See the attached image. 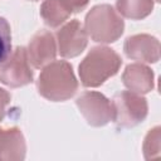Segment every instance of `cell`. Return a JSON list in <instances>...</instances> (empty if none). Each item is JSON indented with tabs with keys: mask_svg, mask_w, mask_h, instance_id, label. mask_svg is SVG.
Returning a JSON list of instances; mask_svg holds the SVG:
<instances>
[{
	"mask_svg": "<svg viewBox=\"0 0 161 161\" xmlns=\"http://www.w3.org/2000/svg\"><path fill=\"white\" fill-rule=\"evenodd\" d=\"M36 88L39 94L50 102H64L70 99L77 89L78 80L73 67L65 60H54L43 67Z\"/></svg>",
	"mask_w": 161,
	"mask_h": 161,
	"instance_id": "6da1fadb",
	"label": "cell"
},
{
	"mask_svg": "<svg viewBox=\"0 0 161 161\" xmlns=\"http://www.w3.org/2000/svg\"><path fill=\"white\" fill-rule=\"evenodd\" d=\"M122 65V58L108 47H93L78 67L80 83L87 88L102 86L116 75Z\"/></svg>",
	"mask_w": 161,
	"mask_h": 161,
	"instance_id": "7a4b0ae2",
	"label": "cell"
},
{
	"mask_svg": "<svg viewBox=\"0 0 161 161\" xmlns=\"http://www.w3.org/2000/svg\"><path fill=\"white\" fill-rule=\"evenodd\" d=\"M84 30L96 43L109 44L121 38L125 30V21L109 4L93 6L84 19Z\"/></svg>",
	"mask_w": 161,
	"mask_h": 161,
	"instance_id": "3957f363",
	"label": "cell"
},
{
	"mask_svg": "<svg viewBox=\"0 0 161 161\" xmlns=\"http://www.w3.org/2000/svg\"><path fill=\"white\" fill-rule=\"evenodd\" d=\"M113 122L117 128H132L141 123L148 113L147 99L131 91H121L112 98Z\"/></svg>",
	"mask_w": 161,
	"mask_h": 161,
	"instance_id": "277c9868",
	"label": "cell"
},
{
	"mask_svg": "<svg viewBox=\"0 0 161 161\" xmlns=\"http://www.w3.org/2000/svg\"><path fill=\"white\" fill-rule=\"evenodd\" d=\"M34 72L26 54V48L16 47L9 57L0 63V82L10 88H19L31 83Z\"/></svg>",
	"mask_w": 161,
	"mask_h": 161,
	"instance_id": "5b68a950",
	"label": "cell"
},
{
	"mask_svg": "<svg viewBox=\"0 0 161 161\" xmlns=\"http://www.w3.org/2000/svg\"><path fill=\"white\" fill-rule=\"evenodd\" d=\"M75 104L87 123L92 127L106 126L113 119L112 102L101 92H83L75 99Z\"/></svg>",
	"mask_w": 161,
	"mask_h": 161,
	"instance_id": "8992f818",
	"label": "cell"
},
{
	"mask_svg": "<svg viewBox=\"0 0 161 161\" xmlns=\"http://www.w3.org/2000/svg\"><path fill=\"white\" fill-rule=\"evenodd\" d=\"M58 52L63 58L78 57L87 48L88 35L78 19H73L64 24L55 33Z\"/></svg>",
	"mask_w": 161,
	"mask_h": 161,
	"instance_id": "52a82bcc",
	"label": "cell"
},
{
	"mask_svg": "<svg viewBox=\"0 0 161 161\" xmlns=\"http://www.w3.org/2000/svg\"><path fill=\"white\" fill-rule=\"evenodd\" d=\"M127 58L141 63H157L160 59V42L150 34H135L123 44Z\"/></svg>",
	"mask_w": 161,
	"mask_h": 161,
	"instance_id": "ba28073f",
	"label": "cell"
},
{
	"mask_svg": "<svg viewBox=\"0 0 161 161\" xmlns=\"http://www.w3.org/2000/svg\"><path fill=\"white\" fill-rule=\"evenodd\" d=\"M26 54L29 63L36 69L53 62L57 55L54 35L48 30H38L28 44Z\"/></svg>",
	"mask_w": 161,
	"mask_h": 161,
	"instance_id": "9c48e42d",
	"label": "cell"
},
{
	"mask_svg": "<svg viewBox=\"0 0 161 161\" xmlns=\"http://www.w3.org/2000/svg\"><path fill=\"white\" fill-rule=\"evenodd\" d=\"M122 82L131 92L146 94L155 88V74L147 65L142 63H132L126 65L122 73Z\"/></svg>",
	"mask_w": 161,
	"mask_h": 161,
	"instance_id": "30bf717a",
	"label": "cell"
},
{
	"mask_svg": "<svg viewBox=\"0 0 161 161\" xmlns=\"http://www.w3.org/2000/svg\"><path fill=\"white\" fill-rule=\"evenodd\" d=\"M25 152V138L18 127L0 128V161H23Z\"/></svg>",
	"mask_w": 161,
	"mask_h": 161,
	"instance_id": "8fae6325",
	"label": "cell"
},
{
	"mask_svg": "<svg viewBox=\"0 0 161 161\" xmlns=\"http://www.w3.org/2000/svg\"><path fill=\"white\" fill-rule=\"evenodd\" d=\"M72 14L64 0H44L40 6V16L50 28H58Z\"/></svg>",
	"mask_w": 161,
	"mask_h": 161,
	"instance_id": "7c38bea8",
	"label": "cell"
},
{
	"mask_svg": "<svg viewBox=\"0 0 161 161\" xmlns=\"http://www.w3.org/2000/svg\"><path fill=\"white\" fill-rule=\"evenodd\" d=\"M117 13L131 20L147 18L153 10V0H116Z\"/></svg>",
	"mask_w": 161,
	"mask_h": 161,
	"instance_id": "4fadbf2b",
	"label": "cell"
},
{
	"mask_svg": "<svg viewBox=\"0 0 161 161\" xmlns=\"http://www.w3.org/2000/svg\"><path fill=\"white\" fill-rule=\"evenodd\" d=\"M160 126L153 127L150 130L143 140V156L146 160L157 158L160 156V147H161V135H160Z\"/></svg>",
	"mask_w": 161,
	"mask_h": 161,
	"instance_id": "5bb4252c",
	"label": "cell"
},
{
	"mask_svg": "<svg viewBox=\"0 0 161 161\" xmlns=\"http://www.w3.org/2000/svg\"><path fill=\"white\" fill-rule=\"evenodd\" d=\"M11 52V29L8 20L0 16V63H3Z\"/></svg>",
	"mask_w": 161,
	"mask_h": 161,
	"instance_id": "9a60e30c",
	"label": "cell"
},
{
	"mask_svg": "<svg viewBox=\"0 0 161 161\" xmlns=\"http://www.w3.org/2000/svg\"><path fill=\"white\" fill-rule=\"evenodd\" d=\"M10 99H11L10 93L6 89L0 88V122L4 119V117L6 114V107L9 106Z\"/></svg>",
	"mask_w": 161,
	"mask_h": 161,
	"instance_id": "2e32d148",
	"label": "cell"
},
{
	"mask_svg": "<svg viewBox=\"0 0 161 161\" xmlns=\"http://www.w3.org/2000/svg\"><path fill=\"white\" fill-rule=\"evenodd\" d=\"M65 4L69 6V9L72 10V13H79L83 9H86V6L88 5L89 0H64Z\"/></svg>",
	"mask_w": 161,
	"mask_h": 161,
	"instance_id": "e0dca14e",
	"label": "cell"
},
{
	"mask_svg": "<svg viewBox=\"0 0 161 161\" xmlns=\"http://www.w3.org/2000/svg\"><path fill=\"white\" fill-rule=\"evenodd\" d=\"M153 1H156V3H160V1H161V0H153Z\"/></svg>",
	"mask_w": 161,
	"mask_h": 161,
	"instance_id": "ac0fdd59",
	"label": "cell"
},
{
	"mask_svg": "<svg viewBox=\"0 0 161 161\" xmlns=\"http://www.w3.org/2000/svg\"><path fill=\"white\" fill-rule=\"evenodd\" d=\"M30 1H39V0H30Z\"/></svg>",
	"mask_w": 161,
	"mask_h": 161,
	"instance_id": "d6986e66",
	"label": "cell"
}]
</instances>
